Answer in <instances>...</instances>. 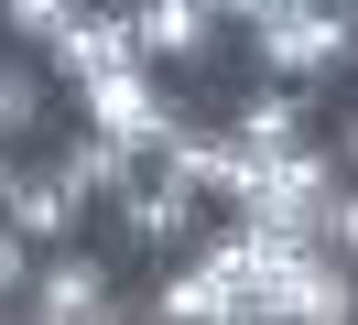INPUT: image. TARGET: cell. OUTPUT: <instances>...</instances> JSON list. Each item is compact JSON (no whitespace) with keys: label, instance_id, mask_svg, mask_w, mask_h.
Wrapping results in <instances>:
<instances>
[{"label":"cell","instance_id":"4fadbf2b","mask_svg":"<svg viewBox=\"0 0 358 325\" xmlns=\"http://www.w3.org/2000/svg\"><path fill=\"white\" fill-rule=\"evenodd\" d=\"M76 11H87V0H0V33H11V43H33V55H44V43L66 33Z\"/></svg>","mask_w":358,"mask_h":325},{"label":"cell","instance_id":"6da1fadb","mask_svg":"<svg viewBox=\"0 0 358 325\" xmlns=\"http://www.w3.org/2000/svg\"><path fill=\"white\" fill-rule=\"evenodd\" d=\"M239 33H250V65L261 76L315 87V76H348L358 65V0H293V11H261Z\"/></svg>","mask_w":358,"mask_h":325},{"label":"cell","instance_id":"5bb4252c","mask_svg":"<svg viewBox=\"0 0 358 325\" xmlns=\"http://www.w3.org/2000/svg\"><path fill=\"white\" fill-rule=\"evenodd\" d=\"M304 238H326L336 260H358V173H336V185H326V206H315Z\"/></svg>","mask_w":358,"mask_h":325},{"label":"cell","instance_id":"30bf717a","mask_svg":"<svg viewBox=\"0 0 358 325\" xmlns=\"http://www.w3.org/2000/svg\"><path fill=\"white\" fill-rule=\"evenodd\" d=\"M141 163H152V152H131L120 130H76V141L55 152V173H66V195H76V206H109V195L131 185Z\"/></svg>","mask_w":358,"mask_h":325},{"label":"cell","instance_id":"8992f818","mask_svg":"<svg viewBox=\"0 0 358 325\" xmlns=\"http://www.w3.org/2000/svg\"><path fill=\"white\" fill-rule=\"evenodd\" d=\"M131 33H141V65H174V76H196L206 55H217L228 22L206 11V0H131Z\"/></svg>","mask_w":358,"mask_h":325},{"label":"cell","instance_id":"7c38bea8","mask_svg":"<svg viewBox=\"0 0 358 325\" xmlns=\"http://www.w3.org/2000/svg\"><path fill=\"white\" fill-rule=\"evenodd\" d=\"M33 130H44V65H22V55H0V141L22 152Z\"/></svg>","mask_w":358,"mask_h":325},{"label":"cell","instance_id":"277c9868","mask_svg":"<svg viewBox=\"0 0 358 325\" xmlns=\"http://www.w3.org/2000/svg\"><path fill=\"white\" fill-rule=\"evenodd\" d=\"M76 120H87V130H120L131 152H163V141H174V120H196V108L163 87V65H109V76L76 87Z\"/></svg>","mask_w":358,"mask_h":325},{"label":"cell","instance_id":"52a82bcc","mask_svg":"<svg viewBox=\"0 0 358 325\" xmlns=\"http://www.w3.org/2000/svg\"><path fill=\"white\" fill-rule=\"evenodd\" d=\"M44 65H55V76H66V87H87V76H109V65H141V33H131V0H120V11H98V0H87V11H76L66 33L44 43Z\"/></svg>","mask_w":358,"mask_h":325},{"label":"cell","instance_id":"2e32d148","mask_svg":"<svg viewBox=\"0 0 358 325\" xmlns=\"http://www.w3.org/2000/svg\"><path fill=\"white\" fill-rule=\"evenodd\" d=\"M11 173H22V163H11V141H0V206H11Z\"/></svg>","mask_w":358,"mask_h":325},{"label":"cell","instance_id":"ba28073f","mask_svg":"<svg viewBox=\"0 0 358 325\" xmlns=\"http://www.w3.org/2000/svg\"><path fill=\"white\" fill-rule=\"evenodd\" d=\"M228 141H239L250 163H271V152H304V141H315V108H304V87H282V76H271V87H250V98L228 108Z\"/></svg>","mask_w":358,"mask_h":325},{"label":"cell","instance_id":"3957f363","mask_svg":"<svg viewBox=\"0 0 358 325\" xmlns=\"http://www.w3.org/2000/svg\"><path fill=\"white\" fill-rule=\"evenodd\" d=\"M11 315H33V325H120V315H141V303H120V282H109L98 250L55 238V250H33V282H22Z\"/></svg>","mask_w":358,"mask_h":325},{"label":"cell","instance_id":"e0dca14e","mask_svg":"<svg viewBox=\"0 0 358 325\" xmlns=\"http://www.w3.org/2000/svg\"><path fill=\"white\" fill-rule=\"evenodd\" d=\"M336 163H348V173H358V120H348V141H336Z\"/></svg>","mask_w":358,"mask_h":325},{"label":"cell","instance_id":"7a4b0ae2","mask_svg":"<svg viewBox=\"0 0 358 325\" xmlns=\"http://www.w3.org/2000/svg\"><path fill=\"white\" fill-rule=\"evenodd\" d=\"M348 315H358V260H336L326 238H282L261 260L250 325H348Z\"/></svg>","mask_w":358,"mask_h":325},{"label":"cell","instance_id":"9c48e42d","mask_svg":"<svg viewBox=\"0 0 358 325\" xmlns=\"http://www.w3.org/2000/svg\"><path fill=\"white\" fill-rule=\"evenodd\" d=\"M152 325H239V293L217 282V260H163V282L141 293Z\"/></svg>","mask_w":358,"mask_h":325},{"label":"cell","instance_id":"9a60e30c","mask_svg":"<svg viewBox=\"0 0 358 325\" xmlns=\"http://www.w3.org/2000/svg\"><path fill=\"white\" fill-rule=\"evenodd\" d=\"M22 282H33V238L11 228V217H0V315L22 303Z\"/></svg>","mask_w":358,"mask_h":325},{"label":"cell","instance_id":"8fae6325","mask_svg":"<svg viewBox=\"0 0 358 325\" xmlns=\"http://www.w3.org/2000/svg\"><path fill=\"white\" fill-rule=\"evenodd\" d=\"M0 217H11V228H22L33 238V250H55V238H76V228H87V206H76V195H66V173H11V206H0Z\"/></svg>","mask_w":358,"mask_h":325},{"label":"cell","instance_id":"5b68a950","mask_svg":"<svg viewBox=\"0 0 358 325\" xmlns=\"http://www.w3.org/2000/svg\"><path fill=\"white\" fill-rule=\"evenodd\" d=\"M109 217H120V238H131V250L174 260V250H196V238H206V217H217V206H206L185 173H163V163H152V173H131V185L109 195Z\"/></svg>","mask_w":358,"mask_h":325}]
</instances>
